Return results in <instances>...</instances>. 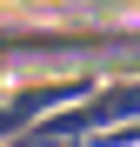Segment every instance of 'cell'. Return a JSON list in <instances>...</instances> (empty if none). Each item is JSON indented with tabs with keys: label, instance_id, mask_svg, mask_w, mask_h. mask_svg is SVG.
<instances>
[{
	"label": "cell",
	"instance_id": "1",
	"mask_svg": "<svg viewBox=\"0 0 140 147\" xmlns=\"http://www.w3.org/2000/svg\"><path fill=\"white\" fill-rule=\"evenodd\" d=\"M113 114H140V87H120V94H107L93 114H67V120H54L40 140H54V134H80V127H100V120H113Z\"/></svg>",
	"mask_w": 140,
	"mask_h": 147
}]
</instances>
